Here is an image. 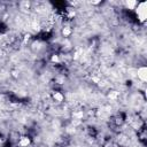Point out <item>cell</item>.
<instances>
[{"mask_svg": "<svg viewBox=\"0 0 147 147\" xmlns=\"http://www.w3.org/2000/svg\"><path fill=\"white\" fill-rule=\"evenodd\" d=\"M146 72H147V70H146V67L144 64L140 65L138 68V70H137V77H138V79L141 83H145L146 82Z\"/></svg>", "mask_w": 147, "mask_h": 147, "instance_id": "6da1fadb", "label": "cell"}, {"mask_svg": "<svg viewBox=\"0 0 147 147\" xmlns=\"http://www.w3.org/2000/svg\"><path fill=\"white\" fill-rule=\"evenodd\" d=\"M30 142H31L30 137H28V136H21V138H20V140L17 142V147H28L30 145Z\"/></svg>", "mask_w": 147, "mask_h": 147, "instance_id": "7a4b0ae2", "label": "cell"}]
</instances>
